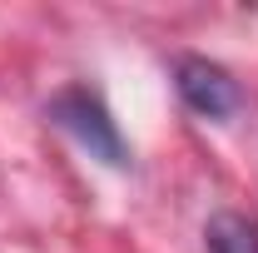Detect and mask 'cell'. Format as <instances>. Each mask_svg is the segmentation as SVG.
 <instances>
[{"mask_svg": "<svg viewBox=\"0 0 258 253\" xmlns=\"http://www.w3.org/2000/svg\"><path fill=\"white\" fill-rule=\"evenodd\" d=\"M50 119H55L80 149H90V159L109 164V169H124L129 164L119 124L109 119V109H104L99 95H90V90H60V95L50 99Z\"/></svg>", "mask_w": 258, "mask_h": 253, "instance_id": "1", "label": "cell"}, {"mask_svg": "<svg viewBox=\"0 0 258 253\" xmlns=\"http://www.w3.org/2000/svg\"><path fill=\"white\" fill-rule=\"evenodd\" d=\"M209 253H258V223L243 214H214L204 228Z\"/></svg>", "mask_w": 258, "mask_h": 253, "instance_id": "3", "label": "cell"}, {"mask_svg": "<svg viewBox=\"0 0 258 253\" xmlns=\"http://www.w3.org/2000/svg\"><path fill=\"white\" fill-rule=\"evenodd\" d=\"M174 80H179V95L189 104L194 114H204V119H224L238 109V85H233V75H228L224 65L204 60V55H184V60L174 65Z\"/></svg>", "mask_w": 258, "mask_h": 253, "instance_id": "2", "label": "cell"}]
</instances>
